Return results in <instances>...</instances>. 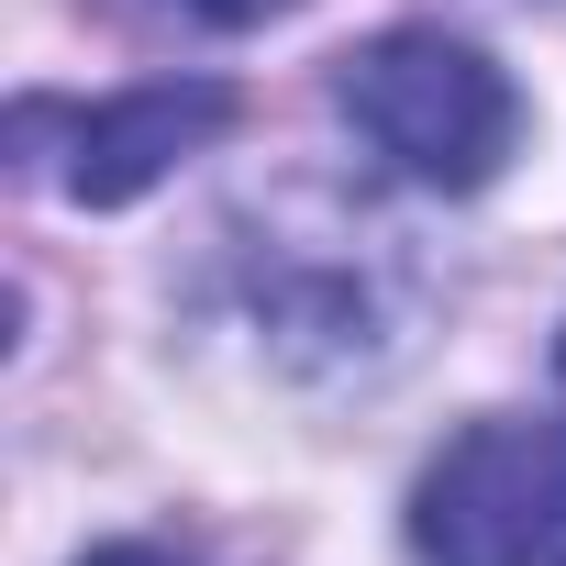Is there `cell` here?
<instances>
[{
    "label": "cell",
    "mask_w": 566,
    "mask_h": 566,
    "mask_svg": "<svg viewBox=\"0 0 566 566\" xmlns=\"http://www.w3.org/2000/svg\"><path fill=\"white\" fill-rule=\"evenodd\" d=\"M334 101H345V123L400 167V178H422V189H489L500 178V156H511V78L467 45V34H444V23H389V34H367L345 67H334Z\"/></svg>",
    "instance_id": "obj_1"
},
{
    "label": "cell",
    "mask_w": 566,
    "mask_h": 566,
    "mask_svg": "<svg viewBox=\"0 0 566 566\" xmlns=\"http://www.w3.org/2000/svg\"><path fill=\"white\" fill-rule=\"evenodd\" d=\"M422 566H566V422L489 411L411 489Z\"/></svg>",
    "instance_id": "obj_2"
},
{
    "label": "cell",
    "mask_w": 566,
    "mask_h": 566,
    "mask_svg": "<svg viewBox=\"0 0 566 566\" xmlns=\"http://www.w3.org/2000/svg\"><path fill=\"white\" fill-rule=\"evenodd\" d=\"M233 134V90L211 78H156V90H123V101H23L12 112V145L45 189L112 211L134 189H156L178 156L222 145Z\"/></svg>",
    "instance_id": "obj_3"
},
{
    "label": "cell",
    "mask_w": 566,
    "mask_h": 566,
    "mask_svg": "<svg viewBox=\"0 0 566 566\" xmlns=\"http://www.w3.org/2000/svg\"><path fill=\"white\" fill-rule=\"evenodd\" d=\"M156 12H178V23H200V34H255V23L290 12V0H156Z\"/></svg>",
    "instance_id": "obj_4"
},
{
    "label": "cell",
    "mask_w": 566,
    "mask_h": 566,
    "mask_svg": "<svg viewBox=\"0 0 566 566\" xmlns=\"http://www.w3.org/2000/svg\"><path fill=\"white\" fill-rule=\"evenodd\" d=\"M78 566H189L178 544H101V555H78Z\"/></svg>",
    "instance_id": "obj_5"
}]
</instances>
